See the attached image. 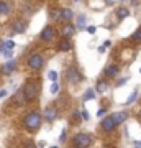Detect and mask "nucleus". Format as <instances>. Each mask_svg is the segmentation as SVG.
Wrapping results in <instances>:
<instances>
[{"mask_svg": "<svg viewBox=\"0 0 141 148\" xmlns=\"http://www.w3.org/2000/svg\"><path fill=\"white\" fill-rule=\"evenodd\" d=\"M105 114H107V110H105V109H99V112H97V117H104Z\"/></svg>", "mask_w": 141, "mask_h": 148, "instance_id": "obj_28", "label": "nucleus"}, {"mask_svg": "<svg viewBox=\"0 0 141 148\" xmlns=\"http://www.w3.org/2000/svg\"><path fill=\"white\" fill-rule=\"evenodd\" d=\"M76 25H72V23H64L63 28H61V33H63V36L64 38H69V36H72L74 33H76Z\"/></svg>", "mask_w": 141, "mask_h": 148, "instance_id": "obj_10", "label": "nucleus"}, {"mask_svg": "<svg viewBox=\"0 0 141 148\" xmlns=\"http://www.w3.org/2000/svg\"><path fill=\"white\" fill-rule=\"evenodd\" d=\"M80 117H82L84 120H89V112H87L85 109H84V110L80 112Z\"/></svg>", "mask_w": 141, "mask_h": 148, "instance_id": "obj_26", "label": "nucleus"}, {"mask_svg": "<svg viewBox=\"0 0 141 148\" xmlns=\"http://www.w3.org/2000/svg\"><path fill=\"white\" fill-rule=\"evenodd\" d=\"M64 138H66V130H63V132H61V137H59V140H61V142H64Z\"/></svg>", "mask_w": 141, "mask_h": 148, "instance_id": "obj_31", "label": "nucleus"}, {"mask_svg": "<svg viewBox=\"0 0 141 148\" xmlns=\"http://www.w3.org/2000/svg\"><path fill=\"white\" fill-rule=\"evenodd\" d=\"M74 2H79V0H74Z\"/></svg>", "mask_w": 141, "mask_h": 148, "instance_id": "obj_37", "label": "nucleus"}, {"mask_svg": "<svg viewBox=\"0 0 141 148\" xmlns=\"http://www.w3.org/2000/svg\"><path fill=\"white\" fill-rule=\"evenodd\" d=\"M128 15H130L128 8H118V10H116V16H118V20H123V18H126Z\"/></svg>", "mask_w": 141, "mask_h": 148, "instance_id": "obj_18", "label": "nucleus"}, {"mask_svg": "<svg viewBox=\"0 0 141 148\" xmlns=\"http://www.w3.org/2000/svg\"><path fill=\"white\" fill-rule=\"evenodd\" d=\"M118 73H120V68H118L116 64H108V66L105 68V76L110 77V79H112V77H116Z\"/></svg>", "mask_w": 141, "mask_h": 148, "instance_id": "obj_12", "label": "nucleus"}, {"mask_svg": "<svg viewBox=\"0 0 141 148\" xmlns=\"http://www.w3.org/2000/svg\"><path fill=\"white\" fill-rule=\"evenodd\" d=\"M100 127H102V130L104 132H113L115 130V122L112 120V117H104V120H102V123H100Z\"/></svg>", "mask_w": 141, "mask_h": 148, "instance_id": "obj_7", "label": "nucleus"}, {"mask_svg": "<svg viewBox=\"0 0 141 148\" xmlns=\"http://www.w3.org/2000/svg\"><path fill=\"white\" fill-rule=\"evenodd\" d=\"M87 32H89V33H95V27H87Z\"/></svg>", "mask_w": 141, "mask_h": 148, "instance_id": "obj_32", "label": "nucleus"}, {"mask_svg": "<svg viewBox=\"0 0 141 148\" xmlns=\"http://www.w3.org/2000/svg\"><path fill=\"white\" fill-rule=\"evenodd\" d=\"M112 120L115 122V125H120V123H123V122L128 119V114L126 112H115V114H112Z\"/></svg>", "mask_w": 141, "mask_h": 148, "instance_id": "obj_13", "label": "nucleus"}, {"mask_svg": "<svg viewBox=\"0 0 141 148\" xmlns=\"http://www.w3.org/2000/svg\"><path fill=\"white\" fill-rule=\"evenodd\" d=\"M51 18L52 20H56V21L61 20V8H59V10H52L51 12Z\"/></svg>", "mask_w": 141, "mask_h": 148, "instance_id": "obj_23", "label": "nucleus"}, {"mask_svg": "<svg viewBox=\"0 0 141 148\" xmlns=\"http://www.w3.org/2000/svg\"><path fill=\"white\" fill-rule=\"evenodd\" d=\"M48 77H49L52 82H58V73H56V71H49V73H48Z\"/></svg>", "mask_w": 141, "mask_h": 148, "instance_id": "obj_24", "label": "nucleus"}, {"mask_svg": "<svg viewBox=\"0 0 141 148\" xmlns=\"http://www.w3.org/2000/svg\"><path fill=\"white\" fill-rule=\"evenodd\" d=\"M54 35H56V30H54V27H51V25H48V27H44V30L41 32V40L43 41H51L52 38H54Z\"/></svg>", "mask_w": 141, "mask_h": 148, "instance_id": "obj_6", "label": "nucleus"}, {"mask_svg": "<svg viewBox=\"0 0 141 148\" xmlns=\"http://www.w3.org/2000/svg\"><path fill=\"white\" fill-rule=\"evenodd\" d=\"M23 123H25V127L28 130L36 132L38 128L41 127V115L38 112H28L25 117V120H23Z\"/></svg>", "mask_w": 141, "mask_h": 148, "instance_id": "obj_1", "label": "nucleus"}, {"mask_svg": "<svg viewBox=\"0 0 141 148\" xmlns=\"http://www.w3.org/2000/svg\"><path fill=\"white\" fill-rule=\"evenodd\" d=\"M38 81H28L25 86H23V89H21V92H23V97H25V102H30L33 101V99H36L38 95Z\"/></svg>", "mask_w": 141, "mask_h": 148, "instance_id": "obj_2", "label": "nucleus"}, {"mask_svg": "<svg viewBox=\"0 0 141 148\" xmlns=\"http://www.w3.org/2000/svg\"><path fill=\"white\" fill-rule=\"evenodd\" d=\"M95 97V92L92 89H87V92L84 94V101H90V99H94Z\"/></svg>", "mask_w": 141, "mask_h": 148, "instance_id": "obj_22", "label": "nucleus"}, {"mask_svg": "<svg viewBox=\"0 0 141 148\" xmlns=\"http://www.w3.org/2000/svg\"><path fill=\"white\" fill-rule=\"evenodd\" d=\"M85 20H87L85 15H79L77 16V27H76V28H84V27H85Z\"/></svg>", "mask_w": 141, "mask_h": 148, "instance_id": "obj_21", "label": "nucleus"}, {"mask_svg": "<svg viewBox=\"0 0 141 148\" xmlns=\"http://www.w3.org/2000/svg\"><path fill=\"white\" fill-rule=\"evenodd\" d=\"M51 148H56V147H51Z\"/></svg>", "mask_w": 141, "mask_h": 148, "instance_id": "obj_38", "label": "nucleus"}, {"mask_svg": "<svg viewBox=\"0 0 141 148\" xmlns=\"http://www.w3.org/2000/svg\"><path fill=\"white\" fill-rule=\"evenodd\" d=\"M43 63H44V58H43L41 54H31L30 58H28V68L31 69V71H38V69H41Z\"/></svg>", "mask_w": 141, "mask_h": 148, "instance_id": "obj_5", "label": "nucleus"}, {"mask_svg": "<svg viewBox=\"0 0 141 148\" xmlns=\"http://www.w3.org/2000/svg\"><path fill=\"white\" fill-rule=\"evenodd\" d=\"M135 148H141V142H135Z\"/></svg>", "mask_w": 141, "mask_h": 148, "instance_id": "obj_34", "label": "nucleus"}, {"mask_svg": "<svg viewBox=\"0 0 141 148\" xmlns=\"http://www.w3.org/2000/svg\"><path fill=\"white\" fill-rule=\"evenodd\" d=\"M10 13V3L5 0H0V15H8Z\"/></svg>", "mask_w": 141, "mask_h": 148, "instance_id": "obj_16", "label": "nucleus"}, {"mask_svg": "<svg viewBox=\"0 0 141 148\" xmlns=\"http://www.w3.org/2000/svg\"><path fill=\"white\" fill-rule=\"evenodd\" d=\"M136 97H138V90H133V92H131V94H130V97H128V99H126V101H125V104H126V106H130V104H133V102H135V99H136Z\"/></svg>", "mask_w": 141, "mask_h": 148, "instance_id": "obj_19", "label": "nucleus"}, {"mask_svg": "<svg viewBox=\"0 0 141 148\" xmlns=\"http://www.w3.org/2000/svg\"><path fill=\"white\" fill-rule=\"evenodd\" d=\"M126 81H128V77H125V79H120V81H118V82H116V86L120 87V86H123V84H125Z\"/></svg>", "mask_w": 141, "mask_h": 148, "instance_id": "obj_29", "label": "nucleus"}, {"mask_svg": "<svg viewBox=\"0 0 141 148\" xmlns=\"http://www.w3.org/2000/svg\"><path fill=\"white\" fill-rule=\"evenodd\" d=\"M2 53H3L5 58H12V53H13V51H2Z\"/></svg>", "mask_w": 141, "mask_h": 148, "instance_id": "obj_30", "label": "nucleus"}, {"mask_svg": "<svg viewBox=\"0 0 141 148\" xmlns=\"http://www.w3.org/2000/svg\"><path fill=\"white\" fill-rule=\"evenodd\" d=\"M5 95H7V90H5V89L0 90V97H5Z\"/></svg>", "mask_w": 141, "mask_h": 148, "instance_id": "obj_33", "label": "nucleus"}, {"mask_svg": "<svg viewBox=\"0 0 141 148\" xmlns=\"http://www.w3.org/2000/svg\"><path fill=\"white\" fill-rule=\"evenodd\" d=\"M107 87H108V82H107V81H99L97 86H95V90H97V92H105Z\"/></svg>", "mask_w": 141, "mask_h": 148, "instance_id": "obj_17", "label": "nucleus"}, {"mask_svg": "<svg viewBox=\"0 0 141 148\" xmlns=\"http://www.w3.org/2000/svg\"><path fill=\"white\" fill-rule=\"evenodd\" d=\"M72 10L71 8H61V21H66V23H69V21L72 20Z\"/></svg>", "mask_w": 141, "mask_h": 148, "instance_id": "obj_15", "label": "nucleus"}, {"mask_svg": "<svg viewBox=\"0 0 141 148\" xmlns=\"http://www.w3.org/2000/svg\"><path fill=\"white\" fill-rule=\"evenodd\" d=\"M25 148H36V145L30 140V142H26V145H25Z\"/></svg>", "mask_w": 141, "mask_h": 148, "instance_id": "obj_27", "label": "nucleus"}, {"mask_svg": "<svg viewBox=\"0 0 141 148\" xmlns=\"http://www.w3.org/2000/svg\"><path fill=\"white\" fill-rule=\"evenodd\" d=\"M66 77H67V82H71V84H79L80 81H84V74L76 66H69L66 71Z\"/></svg>", "mask_w": 141, "mask_h": 148, "instance_id": "obj_3", "label": "nucleus"}, {"mask_svg": "<svg viewBox=\"0 0 141 148\" xmlns=\"http://www.w3.org/2000/svg\"><path fill=\"white\" fill-rule=\"evenodd\" d=\"M131 40H133V41H136V43H140V41H141V27L138 28V30H136L133 35H131Z\"/></svg>", "mask_w": 141, "mask_h": 148, "instance_id": "obj_20", "label": "nucleus"}, {"mask_svg": "<svg viewBox=\"0 0 141 148\" xmlns=\"http://www.w3.org/2000/svg\"><path fill=\"white\" fill-rule=\"evenodd\" d=\"M49 90H51V94H58L59 92V84L58 82H52V86H51V89Z\"/></svg>", "mask_w": 141, "mask_h": 148, "instance_id": "obj_25", "label": "nucleus"}, {"mask_svg": "<svg viewBox=\"0 0 141 148\" xmlns=\"http://www.w3.org/2000/svg\"><path fill=\"white\" fill-rule=\"evenodd\" d=\"M56 117H58V109L56 107L51 106V107H46L44 109V120L46 122H52Z\"/></svg>", "mask_w": 141, "mask_h": 148, "instance_id": "obj_11", "label": "nucleus"}, {"mask_svg": "<svg viewBox=\"0 0 141 148\" xmlns=\"http://www.w3.org/2000/svg\"><path fill=\"white\" fill-rule=\"evenodd\" d=\"M99 53H105V46H100L99 48Z\"/></svg>", "mask_w": 141, "mask_h": 148, "instance_id": "obj_35", "label": "nucleus"}, {"mask_svg": "<svg viewBox=\"0 0 141 148\" xmlns=\"http://www.w3.org/2000/svg\"><path fill=\"white\" fill-rule=\"evenodd\" d=\"M138 117H140V120H141V112H140V114H138Z\"/></svg>", "mask_w": 141, "mask_h": 148, "instance_id": "obj_36", "label": "nucleus"}, {"mask_svg": "<svg viewBox=\"0 0 141 148\" xmlns=\"http://www.w3.org/2000/svg\"><path fill=\"white\" fill-rule=\"evenodd\" d=\"M15 68H16V61H15V59H10V61H7V63H5V66H3L2 71H3L5 76H10V74L15 71Z\"/></svg>", "mask_w": 141, "mask_h": 148, "instance_id": "obj_14", "label": "nucleus"}, {"mask_svg": "<svg viewBox=\"0 0 141 148\" xmlns=\"http://www.w3.org/2000/svg\"><path fill=\"white\" fill-rule=\"evenodd\" d=\"M26 28H28V21L26 20H16L15 23H13V35L15 33H25ZM12 35V36H13Z\"/></svg>", "mask_w": 141, "mask_h": 148, "instance_id": "obj_9", "label": "nucleus"}, {"mask_svg": "<svg viewBox=\"0 0 141 148\" xmlns=\"http://www.w3.org/2000/svg\"><path fill=\"white\" fill-rule=\"evenodd\" d=\"M121 2H123V0H121Z\"/></svg>", "mask_w": 141, "mask_h": 148, "instance_id": "obj_39", "label": "nucleus"}, {"mask_svg": "<svg viewBox=\"0 0 141 148\" xmlns=\"http://www.w3.org/2000/svg\"><path fill=\"white\" fill-rule=\"evenodd\" d=\"M72 143H74V148H89L90 143H92V138L87 133H77L74 137Z\"/></svg>", "mask_w": 141, "mask_h": 148, "instance_id": "obj_4", "label": "nucleus"}, {"mask_svg": "<svg viewBox=\"0 0 141 148\" xmlns=\"http://www.w3.org/2000/svg\"><path fill=\"white\" fill-rule=\"evenodd\" d=\"M58 49L61 51V53H67V51H71V49H72V41H71L69 38H63V40H59Z\"/></svg>", "mask_w": 141, "mask_h": 148, "instance_id": "obj_8", "label": "nucleus"}]
</instances>
